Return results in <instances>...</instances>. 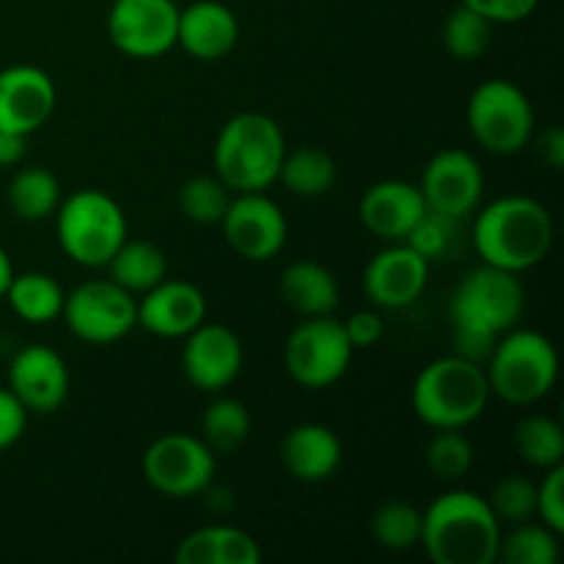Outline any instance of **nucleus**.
Segmentation results:
<instances>
[{"instance_id": "11", "label": "nucleus", "mask_w": 564, "mask_h": 564, "mask_svg": "<svg viewBox=\"0 0 564 564\" xmlns=\"http://www.w3.org/2000/svg\"><path fill=\"white\" fill-rule=\"evenodd\" d=\"M143 477L169 499L204 494L215 477V455L202 438L187 433L160 435L143 455Z\"/></svg>"}, {"instance_id": "3", "label": "nucleus", "mask_w": 564, "mask_h": 564, "mask_svg": "<svg viewBox=\"0 0 564 564\" xmlns=\"http://www.w3.org/2000/svg\"><path fill=\"white\" fill-rule=\"evenodd\" d=\"M286 141L279 121L264 113H237L220 127L213 149L218 180L235 193H264L279 182Z\"/></svg>"}, {"instance_id": "41", "label": "nucleus", "mask_w": 564, "mask_h": 564, "mask_svg": "<svg viewBox=\"0 0 564 564\" xmlns=\"http://www.w3.org/2000/svg\"><path fill=\"white\" fill-rule=\"evenodd\" d=\"M28 424V411L11 389H0V452L9 449L11 444L22 438Z\"/></svg>"}, {"instance_id": "10", "label": "nucleus", "mask_w": 564, "mask_h": 564, "mask_svg": "<svg viewBox=\"0 0 564 564\" xmlns=\"http://www.w3.org/2000/svg\"><path fill=\"white\" fill-rule=\"evenodd\" d=\"M61 317L80 341L113 345L138 325V301L116 281L91 279L66 295Z\"/></svg>"}, {"instance_id": "16", "label": "nucleus", "mask_w": 564, "mask_h": 564, "mask_svg": "<svg viewBox=\"0 0 564 564\" xmlns=\"http://www.w3.org/2000/svg\"><path fill=\"white\" fill-rule=\"evenodd\" d=\"M9 389L28 413H53L69 397L64 356L47 345H28L11 358Z\"/></svg>"}, {"instance_id": "43", "label": "nucleus", "mask_w": 564, "mask_h": 564, "mask_svg": "<svg viewBox=\"0 0 564 564\" xmlns=\"http://www.w3.org/2000/svg\"><path fill=\"white\" fill-rule=\"evenodd\" d=\"M540 154L551 169H562L564 165V132L562 127H549L540 135Z\"/></svg>"}, {"instance_id": "30", "label": "nucleus", "mask_w": 564, "mask_h": 564, "mask_svg": "<svg viewBox=\"0 0 564 564\" xmlns=\"http://www.w3.org/2000/svg\"><path fill=\"white\" fill-rule=\"evenodd\" d=\"M463 220L466 218H455V215L427 207L402 242L411 246L424 262H444L460 251L463 237H466L463 235Z\"/></svg>"}, {"instance_id": "23", "label": "nucleus", "mask_w": 564, "mask_h": 564, "mask_svg": "<svg viewBox=\"0 0 564 564\" xmlns=\"http://www.w3.org/2000/svg\"><path fill=\"white\" fill-rule=\"evenodd\" d=\"M281 297L301 317H325L339 306V284L334 273L312 259L286 264L279 281Z\"/></svg>"}, {"instance_id": "6", "label": "nucleus", "mask_w": 564, "mask_h": 564, "mask_svg": "<svg viewBox=\"0 0 564 564\" xmlns=\"http://www.w3.org/2000/svg\"><path fill=\"white\" fill-rule=\"evenodd\" d=\"M55 231L72 262L80 268H105L127 240V218L116 198L86 187L61 198Z\"/></svg>"}, {"instance_id": "8", "label": "nucleus", "mask_w": 564, "mask_h": 564, "mask_svg": "<svg viewBox=\"0 0 564 564\" xmlns=\"http://www.w3.org/2000/svg\"><path fill=\"white\" fill-rule=\"evenodd\" d=\"M523 308H527V292L518 273L482 262L463 275L460 284L455 286L449 317L452 325H474L501 336L521 323Z\"/></svg>"}, {"instance_id": "33", "label": "nucleus", "mask_w": 564, "mask_h": 564, "mask_svg": "<svg viewBox=\"0 0 564 564\" xmlns=\"http://www.w3.org/2000/svg\"><path fill=\"white\" fill-rule=\"evenodd\" d=\"M490 36H494V22L463 3L449 11V17L444 20V31H441L446 53L457 61L479 58L490 47Z\"/></svg>"}, {"instance_id": "39", "label": "nucleus", "mask_w": 564, "mask_h": 564, "mask_svg": "<svg viewBox=\"0 0 564 564\" xmlns=\"http://www.w3.org/2000/svg\"><path fill=\"white\" fill-rule=\"evenodd\" d=\"M460 3L482 14L494 25H512L532 17L540 0H460Z\"/></svg>"}, {"instance_id": "35", "label": "nucleus", "mask_w": 564, "mask_h": 564, "mask_svg": "<svg viewBox=\"0 0 564 564\" xmlns=\"http://www.w3.org/2000/svg\"><path fill=\"white\" fill-rule=\"evenodd\" d=\"M424 463L430 474L444 482H457L474 466V446L460 430H435L433 438L424 446Z\"/></svg>"}, {"instance_id": "42", "label": "nucleus", "mask_w": 564, "mask_h": 564, "mask_svg": "<svg viewBox=\"0 0 564 564\" xmlns=\"http://www.w3.org/2000/svg\"><path fill=\"white\" fill-rule=\"evenodd\" d=\"M345 334L350 339L352 350H364V347L378 345L383 336V319L375 312H356L345 319Z\"/></svg>"}, {"instance_id": "21", "label": "nucleus", "mask_w": 564, "mask_h": 564, "mask_svg": "<svg viewBox=\"0 0 564 564\" xmlns=\"http://www.w3.org/2000/svg\"><path fill=\"white\" fill-rule=\"evenodd\" d=\"M240 22L235 11L218 0H196L180 9L176 44L198 61H220L237 47Z\"/></svg>"}, {"instance_id": "2", "label": "nucleus", "mask_w": 564, "mask_h": 564, "mask_svg": "<svg viewBox=\"0 0 564 564\" xmlns=\"http://www.w3.org/2000/svg\"><path fill=\"white\" fill-rule=\"evenodd\" d=\"M471 240L485 264L521 275L549 257L554 246V220L538 198L510 193L477 215Z\"/></svg>"}, {"instance_id": "19", "label": "nucleus", "mask_w": 564, "mask_h": 564, "mask_svg": "<svg viewBox=\"0 0 564 564\" xmlns=\"http://www.w3.org/2000/svg\"><path fill=\"white\" fill-rule=\"evenodd\" d=\"M207 319V297L196 284L165 275L138 301V325L163 339H185Z\"/></svg>"}, {"instance_id": "38", "label": "nucleus", "mask_w": 564, "mask_h": 564, "mask_svg": "<svg viewBox=\"0 0 564 564\" xmlns=\"http://www.w3.org/2000/svg\"><path fill=\"white\" fill-rule=\"evenodd\" d=\"M538 516L556 534L564 532V466L549 468L538 485Z\"/></svg>"}, {"instance_id": "44", "label": "nucleus", "mask_w": 564, "mask_h": 564, "mask_svg": "<svg viewBox=\"0 0 564 564\" xmlns=\"http://www.w3.org/2000/svg\"><path fill=\"white\" fill-rule=\"evenodd\" d=\"M25 138L20 132L0 130V165H17L25 158Z\"/></svg>"}, {"instance_id": "28", "label": "nucleus", "mask_w": 564, "mask_h": 564, "mask_svg": "<svg viewBox=\"0 0 564 564\" xmlns=\"http://www.w3.org/2000/svg\"><path fill=\"white\" fill-rule=\"evenodd\" d=\"M6 196H9V207L22 220H44L58 209L61 182L50 169L33 165V169L17 171Z\"/></svg>"}, {"instance_id": "17", "label": "nucleus", "mask_w": 564, "mask_h": 564, "mask_svg": "<svg viewBox=\"0 0 564 564\" xmlns=\"http://www.w3.org/2000/svg\"><path fill=\"white\" fill-rule=\"evenodd\" d=\"M427 275L430 262H424L405 242H394L375 253L364 268V292L378 308L397 312L419 301L427 286Z\"/></svg>"}, {"instance_id": "7", "label": "nucleus", "mask_w": 564, "mask_h": 564, "mask_svg": "<svg viewBox=\"0 0 564 564\" xmlns=\"http://www.w3.org/2000/svg\"><path fill=\"white\" fill-rule=\"evenodd\" d=\"M466 124L479 147L507 158L532 141L534 108L521 86L505 77H494L479 83L468 97Z\"/></svg>"}, {"instance_id": "20", "label": "nucleus", "mask_w": 564, "mask_h": 564, "mask_svg": "<svg viewBox=\"0 0 564 564\" xmlns=\"http://www.w3.org/2000/svg\"><path fill=\"white\" fill-rule=\"evenodd\" d=\"M427 204H424L419 185L402 180H386L369 187L358 204V218L372 231L375 237L386 242H402L408 231L416 226Z\"/></svg>"}, {"instance_id": "27", "label": "nucleus", "mask_w": 564, "mask_h": 564, "mask_svg": "<svg viewBox=\"0 0 564 564\" xmlns=\"http://www.w3.org/2000/svg\"><path fill=\"white\" fill-rule=\"evenodd\" d=\"M279 182L301 198H317L328 193L336 182V163L328 152L314 147L292 149L284 154Z\"/></svg>"}, {"instance_id": "4", "label": "nucleus", "mask_w": 564, "mask_h": 564, "mask_svg": "<svg viewBox=\"0 0 564 564\" xmlns=\"http://www.w3.org/2000/svg\"><path fill=\"white\" fill-rule=\"evenodd\" d=\"M490 400L485 367L460 356L435 358L416 375L411 402L430 430H463L477 422Z\"/></svg>"}, {"instance_id": "1", "label": "nucleus", "mask_w": 564, "mask_h": 564, "mask_svg": "<svg viewBox=\"0 0 564 564\" xmlns=\"http://www.w3.org/2000/svg\"><path fill=\"white\" fill-rule=\"evenodd\" d=\"M422 545L435 564H494L501 521L485 496L446 490L422 512Z\"/></svg>"}, {"instance_id": "5", "label": "nucleus", "mask_w": 564, "mask_h": 564, "mask_svg": "<svg viewBox=\"0 0 564 564\" xmlns=\"http://www.w3.org/2000/svg\"><path fill=\"white\" fill-rule=\"evenodd\" d=\"M560 375V358L549 336L538 330L512 328L499 336L494 352L485 361L490 394L507 405L527 408L551 394Z\"/></svg>"}, {"instance_id": "13", "label": "nucleus", "mask_w": 564, "mask_h": 564, "mask_svg": "<svg viewBox=\"0 0 564 564\" xmlns=\"http://www.w3.org/2000/svg\"><path fill=\"white\" fill-rule=\"evenodd\" d=\"M220 226H224V237L231 251L248 262H270L279 257L290 235L281 207L264 193L231 196Z\"/></svg>"}, {"instance_id": "37", "label": "nucleus", "mask_w": 564, "mask_h": 564, "mask_svg": "<svg viewBox=\"0 0 564 564\" xmlns=\"http://www.w3.org/2000/svg\"><path fill=\"white\" fill-rule=\"evenodd\" d=\"M488 501L499 521H532L538 516V485L521 474H507L501 482H496Z\"/></svg>"}, {"instance_id": "31", "label": "nucleus", "mask_w": 564, "mask_h": 564, "mask_svg": "<svg viewBox=\"0 0 564 564\" xmlns=\"http://www.w3.org/2000/svg\"><path fill=\"white\" fill-rule=\"evenodd\" d=\"M202 433V441L213 452H235L246 444L248 433H251V413L240 400L218 397L204 411Z\"/></svg>"}, {"instance_id": "29", "label": "nucleus", "mask_w": 564, "mask_h": 564, "mask_svg": "<svg viewBox=\"0 0 564 564\" xmlns=\"http://www.w3.org/2000/svg\"><path fill=\"white\" fill-rule=\"evenodd\" d=\"M512 446L521 455L523 463L532 468H549L562 466L564 460V433L562 424L556 419L543 416V413H532V416L521 419L512 430Z\"/></svg>"}, {"instance_id": "12", "label": "nucleus", "mask_w": 564, "mask_h": 564, "mask_svg": "<svg viewBox=\"0 0 564 564\" xmlns=\"http://www.w3.org/2000/svg\"><path fill=\"white\" fill-rule=\"evenodd\" d=\"M180 9L174 0H113L108 33L130 58H160L176 47Z\"/></svg>"}, {"instance_id": "26", "label": "nucleus", "mask_w": 564, "mask_h": 564, "mask_svg": "<svg viewBox=\"0 0 564 564\" xmlns=\"http://www.w3.org/2000/svg\"><path fill=\"white\" fill-rule=\"evenodd\" d=\"M11 312L31 325H47L64 312L66 292L53 275L47 273H22L14 275L6 290Z\"/></svg>"}, {"instance_id": "24", "label": "nucleus", "mask_w": 564, "mask_h": 564, "mask_svg": "<svg viewBox=\"0 0 564 564\" xmlns=\"http://www.w3.org/2000/svg\"><path fill=\"white\" fill-rule=\"evenodd\" d=\"M180 564H259L262 549L248 532L235 527H204L176 545Z\"/></svg>"}, {"instance_id": "45", "label": "nucleus", "mask_w": 564, "mask_h": 564, "mask_svg": "<svg viewBox=\"0 0 564 564\" xmlns=\"http://www.w3.org/2000/svg\"><path fill=\"white\" fill-rule=\"evenodd\" d=\"M11 279H14V264H11V257L6 253V248L0 246V297L9 290Z\"/></svg>"}, {"instance_id": "22", "label": "nucleus", "mask_w": 564, "mask_h": 564, "mask_svg": "<svg viewBox=\"0 0 564 564\" xmlns=\"http://www.w3.org/2000/svg\"><path fill=\"white\" fill-rule=\"evenodd\" d=\"M281 463L301 482H325L341 466V441L325 424H297L281 441Z\"/></svg>"}, {"instance_id": "34", "label": "nucleus", "mask_w": 564, "mask_h": 564, "mask_svg": "<svg viewBox=\"0 0 564 564\" xmlns=\"http://www.w3.org/2000/svg\"><path fill=\"white\" fill-rule=\"evenodd\" d=\"M499 560L507 564H556L560 534L545 523H516L510 538H501Z\"/></svg>"}, {"instance_id": "15", "label": "nucleus", "mask_w": 564, "mask_h": 564, "mask_svg": "<svg viewBox=\"0 0 564 564\" xmlns=\"http://www.w3.org/2000/svg\"><path fill=\"white\" fill-rule=\"evenodd\" d=\"M419 191L430 209L455 215V218H468L482 202V165L466 149H444L424 165Z\"/></svg>"}, {"instance_id": "36", "label": "nucleus", "mask_w": 564, "mask_h": 564, "mask_svg": "<svg viewBox=\"0 0 564 564\" xmlns=\"http://www.w3.org/2000/svg\"><path fill=\"white\" fill-rule=\"evenodd\" d=\"M231 202V191L218 176H193L180 191V209L193 224H220Z\"/></svg>"}, {"instance_id": "32", "label": "nucleus", "mask_w": 564, "mask_h": 564, "mask_svg": "<svg viewBox=\"0 0 564 564\" xmlns=\"http://www.w3.org/2000/svg\"><path fill=\"white\" fill-rule=\"evenodd\" d=\"M375 543L389 551H411L422 543V512L400 499L383 501L372 516Z\"/></svg>"}, {"instance_id": "18", "label": "nucleus", "mask_w": 564, "mask_h": 564, "mask_svg": "<svg viewBox=\"0 0 564 564\" xmlns=\"http://www.w3.org/2000/svg\"><path fill=\"white\" fill-rule=\"evenodd\" d=\"M58 91L39 66H9L0 72V130L31 135L53 116Z\"/></svg>"}, {"instance_id": "25", "label": "nucleus", "mask_w": 564, "mask_h": 564, "mask_svg": "<svg viewBox=\"0 0 564 564\" xmlns=\"http://www.w3.org/2000/svg\"><path fill=\"white\" fill-rule=\"evenodd\" d=\"M105 268H108L110 281L124 286L130 295H143L169 275V259H165L163 248H158L154 242L124 240Z\"/></svg>"}, {"instance_id": "9", "label": "nucleus", "mask_w": 564, "mask_h": 564, "mask_svg": "<svg viewBox=\"0 0 564 564\" xmlns=\"http://www.w3.org/2000/svg\"><path fill=\"white\" fill-rule=\"evenodd\" d=\"M352 345L345 334V323L334 314L306 317L284 345V364L290 378L301 389L323 391L345 378L352 361Z\"/></svg>"}, {"instance_id": "14", "label": "nucleus", "mask_w": 564, "mask_h": 564, "mask_svg": "<svg viewBox=\"0 0 564 564\" xmlns=\"http://www.w3.org/2000/svg\"><path fill=\"white\" fill-rule=\"evenodd\" d=\"M242 352L240 336L220 323H207L204 319L196 330L185 336L182 347V372L193 389L204 394H220L229 389L242 372Z\"/></svg>"}, {"instance_id": "40", "label": "nucleus", "mask_w": 564, "mask_h": 564, "mask_svg": "<svg viewBox=\"0 0 564 564\" xmlns=\"http://www.w3.org/2000/svg\"><path fill=\"white\" fill-rule=\"evenodd\" d=\"M496 341H499V336L490 334V330L474 328V325H455V356L479 364V367H485Z\"/></svg>"}]
</instances>
